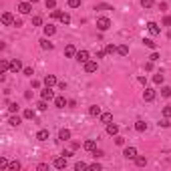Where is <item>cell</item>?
<instances>
[{"mask_svg":"<svg viewBox=\"0 0 171 171\" xmlns=\"http://www.w3.org/2000/svg\"><path fill=\"white\" fill-rule=\"evenodd\" d=\"M97 28H99L101 32L109 30V28H111V20L107 18V16H99V18H97Z\"/></svg>","mask_w":171,"mask_h":171,"instance_id":"cell-1","label":"cell"},{"mask_svg":"<svg viewBox=\"0 0 171 171\" xmlns=\"http://www.w3.org/2000/svg\"><path fill=\"white\" fill-rule=\"evenodd\" d=\"M30 10H32V2H20L18 4V12L20 14H30Z\"/></svg>","mask_w":171,"mask_h":171,"instance_id":"cell-2","label":"cell"},{"mask_svg":"<svg viewBox=\"0 0 171 171\" xmlns=\"http://www.w3.org/2000/svg\"><path fill=\"white\" fill-rule=\"evenodd\" d=\"M40 95H42V99H44V101H54V91H53V87H46Z\"/></svg>","mask_w":171,"mask_h":171,"instance_id":"cell-3","label":"cell"},{"mask_svg":"<svg viewBox=\"0 0 171 171\" xmlns=\"http://www.w3.org/2000/svg\"><path fill=\"white\" fill-rule=\"evenodd\" d=\"M89 58H91L89 50H79V53H76V61H79V62H83V65L89 61Z\"/></svg>","mask_w":171,"mask_h":171,"instance_id":"cell-4","label":"cell"},{"mask_svg":"<svg viewBox=\"0 0 171 171\" xmlns=\"http://www.w3.org/2000/svg\"><path fill=\"white\" fill-rule=\"evenodd\" d=\"M76 53H79V50L75 49V44H67V49H65V57H67V58L76 57Z\"/></svg>","mask_w":171,"mask_h":171,"instance_id":"cell-5","label":"cell"},{"mask_svg":"<svg viewBox=\"0 0 171 171\" xmlns=\"http://www.w3.org/2000/svg\"><path fill=\"white\" fill-rule=\"evenodd\" d=\"M107 135H111V137L119 135V125H115V123H109V125H107Z\"/></svg>","mask_w":171,"mask_h":171,"instance_id":"cell-6","label":"cell"},{"mask_svg":"<svg viewBox=\"0 0 171 171\" xmlns=\"http://www.w3.org/2000/svg\"><path fill=\"white\" fill-rule=\"evenodd\" d=\"M85 72H89V75H91V72H97V62L95 61H87L85 62Z\"/></svg>","mask_w":171,"mask_h":171,"instance_id":"cell-7","label":"cell"},{"mask_svg":"<svg viewBox=\"0 0 171 171\" xmlns=\"http://www.w3.org/2000/svg\"><path fill=\"white\" fill-rule=\"evenodd\" d=\"M123 155H125L127 159H135V157H137V149H135V147H125Z\"/></svg>","mask_w":171,"mask_h":171,"instance_id":"cell-8","label":"cell"},{"mask_svg":"<svg viewBox=\"0 0 171 171\" xmlns=\"http://www.w3.org/2000/svg\"><path fill=\"white\" fill-rule=\"evenodd\" d=\"M2 24H6V26L14 24V16H12L10 12H4V14H2Z\"/></svg>","mask_w":171,"mask_h":171,"instance_id":"cell-9","label":"cell"},{"mask_svg":"<svg viewBox=\"0 0 171 171\" xmlns=\"http://www.w3.org/2000/svg\"><path fill=\"white\" fill-rule=\"evenodd\" d=\"M44 85H46V87H54V85H58L57 76H54V75H46L44 76Z\"/></svg>","mask_w":171,"mask_h":171,"instance_id":"cell-10","label":"cell"},{"mask_svg":"<svg viewBox=\"0 0 171 171\" xmlns=\"http://www.w3.org/2000/svg\"><path fill=\"white\" fill-rule=\"evenodd\" d=\"M143 99L147 103H151L153 99H155V91H153V89H145V91H143Z\"/></svg>","mask_w":171,"mask_h":171,"instance_id":"cell-11","label":"cell"},{"mask_svg":"<svg viewBox=\"0 0 171 171\" xmlns=\"http://www.w3.org/2000/svg\"><path fill=\"white\" fill-rule=\"evenodd\" d=\"M53 165H54L57 169H65V167H67V157H57Z\"/></svg>","mask_w":171,"mask_h":171,"instance_id":"cell-12","label":"cell"},{"mask_svg":"<svg viewBox=\"0 0 171 171\" xmlns=\"http://www.w3.org/2000/svg\"><path fill=\"white\" fill-rule=\"evenodd\" d=\"M53 42L49 40V36H44V38H40V49H44V50H53Z\"/></svg>","mask_w":171,"mask_h":171,"instance_id":"cell-13","label":"cell"},{"mask_svg":"<svg viewBox=\"0 0 171 171\" xmlns=\"http://www.w3.org/2000/svg\"><path fill=\"white\" fill-rule=\"evenodd\" d=\"M67 105H68V101L65 99V97H54V107H58V109H65Z\"/></svg>","mask_w":171,"mask_h":171,"instance_id":"cell-14","label":"cell"},{"mask_svg":"<svg viewBox=\"0 0 171 171\" xmlns=\"http://www.w3.org/2000/svg\"><path fill=\"white\" fill-rule=\"evenodd\" d=\"M22 68H24V67H22V62H20L18 58H14V61L10 62V71H12V72H18V71H22Z\"/></svg>","mask_w":171,"mask_h":171,"instance_id":"cell-15","label":"cell"},{"mask_svg":"<svg viewBox=\"0 0 171 171\" xmlns=\"http://www.w3.org/2000/svg\"><path fill=\"white\" fill-rule=\"evenodd\" d=\"M83 147H85V151H95V149H97V143H95V139H87V141H85V145H83Z\"/></svg>","mask_w":171,"mask_h":171,"instance_id":"cell-16","label":"cell"},{"mask_svg":"<svg viewBox=\"0 0 171 171\" xmlns=\"http://www.w3.org/2000/svg\"><path fill=\"white\" fill-rule=\"evenodd\" d=\"M147 30L151 32L153 36H155V34H159V32H161V28L157 26V22H149V24H147Z\"/></svg>","mask_w":171,"mask_h":171,"instance_id":"cell-17","label":"cell"},{"mask_svg":"<svg viewBox=\"0 0 171 171\" xmlns=\"http://www.w3.org/2000/svg\"><path fill=\"white\" fill-rule=\"evenodd\" d=\"M71 139V131L68 129H61L58 131V141H68Z\"/></svg>","mask_w":171,"mask_h":171,"instance_id":"cell-18","label":"cell"},{"mask_svg":"<svg viewBox=\"0 0 171 171\" xmlns=\"http://www.w3.org/2000/svg\"><path fill=\"white\" fill-rule=\"evenodd\" d=\"M89 115H91V117H101V107L91 105L89 107Z\"/></svg>","mask_w":171,"mask_h":171,"instance_id":"cell-19","label":"cell"},{"mask_svg":"<svg viewBox=\"0 0 171 171\" xmlns=\"http://www.w3.org/2000/svg\"><path fill=\"white\" fill-rule=\"evenodd\" d=\"M8 123H10V125H12V127H18V125H20V123H22V117H18V115H16V113H14V115H12V117H10V119H8Z\"/></svg>","mask_w":171,"mask_h":171,"instance_id":"cell-20","label":"cell"},{"mask_svg":"<svg viewBox=\"0 0 171 171\" xmlns=\"http://www.w3.org/2000/svg\"><path fill=\"white\" fill-rule=\"evenodd\" d=\"M135 131L137 133H145V131H147V123L145 121H137L135 123Z\"/></svg>","mask_w":171,"mask_h":171,"instance_id":"cell-21","label":"cell"},{"mask_svg":"<svg viewBox=\"0 0 171 171\" xmlns=\"http://www.w3.org/2000/svg\"><path fill=\"white\" fill-rule=\"evenodd\" d=\"M117 54L127 57V54H129V46H127V44H119V46H117Z\"/></svg>","mask_w":171,"mask_h":171,"instance_id":"cell-22","label":"cell"},{"mask_svg":"<svg viewBox=\"0 0 171 171\" xmlns=\"http://www.w3.org/2000/svg\"><path fill=\"white\" fill-rule=\"evenodd\" d=\"M111 121H113V115H111V113H101V123H105V125H109Z\"/></svg>","mask_w":171,"mask_h":171,"instance_id":"cell-23","label":"cell"},{"mask_svg":"<svg viewBox=\"0 0 171 171\" xmlns=\"http://www.w3.org/2000/svg\"><path fill=\"white\" fill-rule=\"evenodd\" d=\"M36 139H38V141H46V139H49V131H46V129H40V131L36 133Z\"/></svg>","mask_w":171,"mask_h":171,"instance_id":"cell-24","label":"cell"},{"mask_svg":"<svg viewBox=\"0 0 171 171\" xmlns=\"http://www.w3.org/2000/svg\"><path fill=\"white\" fill-rule=\"evenodd\" d=\"M54 32H57V26H53V24H46L44 26V34L46 36H53Z\"/></svg>","mask_w":171,"mask_h":171,"instance_id":"cell-25","label":"cell"},{"mask_svg":"<svg viewBox=\"0 0 171 171\" xmlns=\"http://www.w3.org/2000/svg\"><path fill=\"white\" fill-rule=\"evenodd\" d=\"M22 117H24V119H34V117H36V113H34L32 109H24V111H22Z\"/></svg>","mask_w":171,"mask_h":171,"instance_id":"cell-26","label":"cell"},{"mask_svg":"<svg viewBox=\"0 0 171 171\" xmlns=\"http://www.w3.org/2000/svg\"><path fill=\"white\" fill-rule=\"evenodd\" d=\"M163 79H165L163 72H155V75H153V83H155V85H161V83H163Z\"/></svg>","mask_w":171,"mask_h":171,"instance_id":"cell-27","label":"cell"},{"mask_svg":"<svg viewBox=\"0 0 171 171\" xmlns=\"http://www.w3.org/2000/svg\"><path fill=\"white\" fill-rule=\"evenodd\" d=\"M58 20H61L62 24H71V14H68V12H62V14H61V18H58Z\"/></svg>","mask_w":171,"mask_h":171,"instance_id":"cell-28","label":"cell"},{"mask_svg":"<svg viewBox=\"0 0 171 171\" xmlns=\"http://www.w3.org/2000/svg\"><path fill=\"white\" fill-rule=\"evenodd\" d=\"M135 165L137 167H145V165H147V159H145V157H135Z\"/></svg>","mask_w":171,"mask_h":171,"instance_id":"cell-29","label":"cell"},{"mask_svg":"<svg viewBox=\"0 0 171 171\" xmlns=\"http://www.w3.org/2000/svg\"><path fill=\"white\" fill-rule=\"evenodd\" d=\"M18 109H20V107H18V103H10V105H8V113H12V115H14V113H18Z\"/></svg>","mask_w":171,"mask_h":171,"instance_id":"cell-30","label":"cell"},{"mask_svg":"<svg viewBox=\"0 0 171 171\" xmlns=\"http://www.w3.org/2000/svg\"><path fill=\"white\" fill-rule=\"evenodd\" d=\"M143 42H145V46H147V49H151V50H155V49H157V44L151 40V38H145Z\"/></svg>","mask_w":171,"mask_h":171,"instance_id":"cell-31","label":"cell"},{"mask_svg":"<svg viewBox=\"0 0 171 171\" xmlns=\"http://www.w3.org/2000/svg\"><path fill=\"white\" fill-rule=\"evenodd\" d=\"M0 71H2V72L10 71V62H8V61H0Z\"/></svg>","mask_w":171,"mask_h":171,"instance_id":"cell-32","label":"cell"},{"mask_svg":"<svg viewBox=\"0 0 171 171\" xmlns=\"http://www.w3.org/2000/svg\"><path fill=\"white\" fill-rule=\"evenodd\" d=\"M105 50H107V54H115V53H117V46H115V44H107Z\"/></svg>","mask_w":171,"mask_h":171,"instance_id":"cell-33","label":"cell"},{"mask_svg":"<svg viewBox=\"0 0 171 171\" xmlns=\"http://www.w3.org/2000/svg\"><path fill=\"white\" fill-rule=\"evenodd\" d=\"M87 167H89V165L85 163V161H79V163H75V169H76V171H83V169H87Z\"/></svg>","mask_w":171,"mask_h":171,"instance_id":"cell-34","label":"cell"},{"mask_svg":"<svg viewBox=\"0 0 171 171\" xmlns=\"http://www.w3.org/2000/svg\"><path fill=\"white\" fill-rule=\"evenodd\" d=\"M42 24V16H32V26H40Z\"/></svg>","mask_w":171,"mask_h":171,"instance_id":"cell-35","label":"cell"},{"mask_svg":"<svg viewBox=\"0 0 171 171\" xmlns=\"http://www.w3.org/2000/svg\"><path fill=\"white\" fill-rule=\"evenodd\" d=\"M8 169H10V171H18L20 169V163H18V161H12V163L8 165Z\"/></svg>","mask_w":171,"mask_h":171,"instance_id":"cell-36","label":"cell"},{"mask_svg":"<svg viewBox=\"0 0 171 171\" xmlns=\"http://www.w3.org/2000/svg\"><path fill=\"white\" fill-rule=\"evenodd\" d=\"M115 143H117L119 147H123V145H125V137H119V135H115Z\"/></svg>","mask_w":171,"mask_h":171,"instance_id":"cell-37","label":"cell"},{"mask_svg":"<svg viewBox=\"0 0 171 171\" xmlns=\"http://www.w3.org/2000/svg\"><path fill=\"white\" fill-rule=\"evenodd\" d=\"M153 2H155V0H141V6H143V8H151Z\"/></svg>","mask_w":171,"mask_h":171,"instance_id":"cell-38","label":"cell"},{"mask_svg":"<svg viewBox=\"0 0 171 171\" xmlns=\"http://www.w3.org/2000/svg\"><path fill=\"white\" fill-rule=\"evenodd\" d=\"M161 97H171V87H163L161 89Z\"/></svg>","mask_w":171,"mask_h":171,"instance_id":"cell-39","label":"cell"},{"mask_svg":"<svg viewBox=\"0 0 171 171\" xmlns=\"http://www.w3.org/2000/svg\"><path fill=\"white\" fill-rule=\"evenodd\" d=\"M95 10H113V6H109V4H99V6H95Z\"/></svg>","mask_w":171,"mask_h":171,"instance_id":"cell-40","label":"cell"},{"mask_svg":"<svg viewBox=\"0 0 171 171\" xmlns=\"http://www.w3.org/2000/svg\"><path fill=\"white\" fill-rule=\"evenodd\" d=\"M46 8H57V0H44Z\"/></svg>","mask_w":171,"mask_h":171,"instance_id":"cell-41","label":"cell"},{"mask_svg":"<svg viewBox=\"0 0 171 171\" xmlns=\"http://www.w3.org/2000/svg\"><path fill=\"white\" fill-rule=\"evenodd\" d=\"M67 2H68V6H71V8H79L81 6V0H67Z\"/></svg>","mask_w":171,"mask_h":171,"instance_id":"cell-42","label":"cell"},{"mask_svg":"<svg viewBox=\"0 0 171 171\" xmlns=\"http://www.w3.org/2000/svg\"><path fill=\"white\" fill-rule=\"evenodd\" d=\"M36 107H38V111H46V109H49V105H46V101H44V99H42L40 103H38Z\"/></svg>","mask_w":171,"mask_h":171,"instance_id":"cell-43","label":"cell"},{"mask_svg":"<svg viewBox=\"0 0 171 171\" xmlns=\"http://www.w3.org/2000/svg\"><path fill=\"white\" fill-rule=\"evenodd\" d=\"M22 72H24V75H26V76H32V75H34L32 67H24V68H22Z\"/></svg>","mask_w":171,"mask_h":171,"instance_id":"cell-44","label":"cell"},{"mask_svg":"<svg viewBox=\"0 0 171 171\" xmlns=\"http://www.w3.org/2000/svg\"><path fill=\"white\" fill-rule=\"evenodd\" d=\"M61 14H62L61 10H54V8H53V12H50V18H54V20H57V18H61Z\"/></svg>","mask_w":171,"mask_h":171,"instance_id":"cell-45","label":"cell"},{"mask_svg":"<svg viewBox=\"0 0 171 171\" xmlns=\"http://www.w3.org/2000/svg\"><path fill=\"white\" fill-rule=\"evenodd\" d=\"M149 61H153V62H155V61H159V53H157V50H153V53H151V57H149Z\"/></svg>","mask_w":171,"mask_h":171,"instance_id":"cell-46","label":"cell"},{"mask_svg":"<svg viewBox=\"0 0 171 171\" xmlns=\"http://www.w3.org/2000/svg\"><path fill=\"white\" fill-rule=\"evenodd\" d=\"M163 117L171 119V107H163Z\"/></svg>","mask_w":171,"mask_h":171,"instance_id":"cell-47","label":"cell"},{"mask_svg":"<svg viewBox=\"0 0 171 171\" xmlns=\"http://www.w3.org/2000/svg\"><path fill=\"white\" fill-rule=\"evenodd\" d=\"M93 155H95V159H101V157L105 155V153H103L101 149H95V151H93Z\"/></svg>","mask_w":171,"mask_h":171,"instance_id":"cell-48","label":"cell"},{"mask_svg":"<svg viewBox=\"0 0 171 171\" xmlns=\"http://www.w3.org/2000/svg\"><path fill=\"white\" fill-rule=\"evenodd\" d=\"M89 169H91V171H101V165L99 163H91V165H89Z\"/></svg>","mask_w":171,"mask_h":171,"instance_id":"cell-49","label":"cell"},{"mask_svg":"<svg viewBox=\"0 0 171 171\" xmlns=\"http://www.w3.org/2000/svg\"><path fill=\"white\" fill-rule=\"evenodd\" d=\"M8 165H10V163H8V161H6V159H4V157H0V167H4V169H6V167H8Z\"/></svg>","mask_w":171,"mask_h":171,"instance_id":"cell-50","label":"cell"},{"mask_svg":"<svg viewBox=\"0 0 171 171\" xmlns=\"http://www.w3.org/2000/svg\"><path fill=\"white\" fill-rule=\"evenodd\" d=\"M169 125H171V123H169V119H167V117H165V119H163V121H161V123H159V127H169Z\"/></svg>","mask_w":171,"mask_h":171,"instance_id":"cell-51","label":"cell"},{"mask_svg":"<svg viewBox=\"0 0 171 171\" xmlns=\"http://www.w3.org/2000/svg\"><path fill=\"white\" fill-rule=\"evenodd\" d=\"M163 24H165V26H171V16H165V18H163Z\"/></svg>","mask_w":171,"mask_h":171,"instance_id":"cell-52","label":"cell"},{"mask_svg":"<svg viewBox=\"0 0 171 171\" xmlns=\"http://www.w3.org/2000/svg\"><path fill=\"white\" fill-rule=\"evenodd\" d=\"M36 169H38V171H46V169H49V165H46V163H40Z\"/></svg>","mask_w":171,"mask_h":171,"instance_id":"cell-53","label":"cell"},{"mask_svg":"<svg viewBox=\"0 0 171 171\" xmlns=\"http://www.w3.org/2000/svg\"><path fill=\"white\" fill-rule=\"evenodd\" d=\"M145 71H153V61H149L147 65H145Z\"/></svg>","mask_w":171,"mask_h":171,"instance_id":"cell-54","label":"cell"},{"mask_svg":"<svg viewBox=\"0 0 171 171\" xmlns=\"http://www.w3.org/2000/svg\"><path fill=\"white\" fill-rule=\"evenodd\" d=\"M79 147H81V145L76 143V141H72V143H71V149H72V151H75V149H79Z\"/></svg>","mask_w":171,"mask_h":171,"instance_id":"cell-55","label":"cell"},{"mask_svg":"<svg viewBox=\"0 0 171 171\" xmlns=\"http://www.w3.org/2000/svg\"><path fill=\"white\" fill-rule=\"evenodd\" d=\"M107 54V50H99V53H97V58H103Z\"/></svg>","mask_w":171,"mask_h":171,"instance_id":"cell-56","label":"cell"},{"mask_svg":"<svg viewBox=\"0 0 171 171\" xmlns=\"http://www.w3.org/2000/svg\"><path fill=\"white\" fill-rule=\"evenodd\" d=\"M12 26H16V28H20V26H22V20H14V24H12Z\"/></svg>","mask_w":171,"mask_h":171,"instance_id":"cell-57","label":"cell"},{"mask_svg":"<svg viewBox=\"0 0 171 171\" xmlns=\"http://www.w3.org/2000/svg\"><path fill=\"white\" fill-rule=\"evenodd\" d=\"M167 38H171V30H169V32H167Z\"/></svg>","mask_w":171,"mask_h":171,"instance_id":"cell-58","label":"cell"},{"mask_svg":"<svg viewBox=\"0 0 171 171\" xmlns=\"http://www.w3.org/2000/svg\"><path fill=\"white\" fill-rule=\"evenodd\" d=\"M28 2H32V4H34V2H38V0H28Z\"/></svg>","mask_w":171,"mask_h":171,"instance_id":"cell-59","label":"cell"}]
</instances>
